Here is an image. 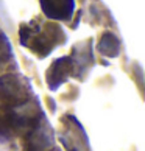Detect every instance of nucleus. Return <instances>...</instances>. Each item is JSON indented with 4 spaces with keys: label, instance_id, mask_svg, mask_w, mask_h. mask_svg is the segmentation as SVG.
Segmentation results:
<instances>
[{
    "label": "nucleus",
    "instance_id": "f257e3e1",
    "mask_svg": "<svg viewBox=\"0 0 145 151\" xmlns=\"http://www.w3.org/2000/svg\"><path fill=\"white\" fill-rule=\"evenodd\" d=\"M44 11L55 19H67L74 9V0H41Z\"/></svg>",
    "mask_w": 145,
    "mask_h": 151
}]
</instances>
